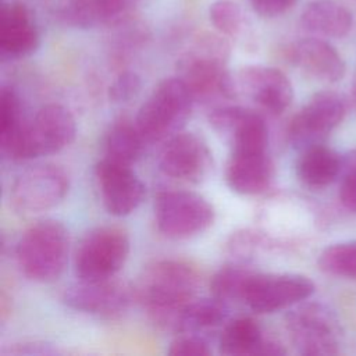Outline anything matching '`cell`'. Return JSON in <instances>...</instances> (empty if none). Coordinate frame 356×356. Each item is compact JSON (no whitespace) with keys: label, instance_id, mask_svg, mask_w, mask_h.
Instances as JSON below:
<instances>
[{"label":"cell","instance_id":"cell-33","mask_svg":"<svg viewBox=\"0 0 356 356\" xmlns=\"http://www.w3.org/2000/svg\"><path fill=\"white\" fill-rule=\"evenodd\" d=\"M40 25L54 17L56 0H13Z\"/></svg>","mask_w":356,"mask_h":356},{"label":"cell","instance_id":"cell-15","mask_svg":"<svg viewBox=\"0 0 356 356\" xmlns=\"http://www.w3.org/2000/svg\"><path fill=\"white\" fill-rule=\"evenodd\" d=\"M95 177L103 206L111 216H129L145 200L146 186L132 165L102 157L95 165Z\"/></svg>","mask_w":356,"mask_h":356},{"label":"cell","instance_id":"cell-34","mask_svg":"<svg viewBox=\"0 0 356 356\" xmlns=\"http://www.w3.org/2000/svg\"><path fill=\"white\" fill-rule=\"evenodd\" d=\"M254 13L266 18H274L286 13L298 0H249Z\"/></svg>","mask_w":356,"mask_h":356},{"label":"cell","instance_id":"cell-1","mask_svg":"<svg viewBox=\"0 0 356 356\" xmlns=\"http://www.w3.org/2000/svg\"><path fill=\"white\" fill-rule=\"evenodd\" d=\"M229 56V40L218 32H202L189 42L177 61V70L196 102L238 96L235 76L228 70Z\"/></svg>","mask_w":356,"mask_h":356},{"label":"cell","instance_id":"cell-24","mask_svg":"<svg viewBox=\"0 0 356 356\" xmlns=\"http://www.w3.org/2000/svg\"><path fill=\"white\" fill-rule=\"evenodd\" d=\"M146 139L135 120L121 117L115 120L104 138V157L132 165L145 153Z\"/></svg>","mask_w":356,"mask_h":356},{"label":"cell","instance_id":"cell-21","mask_svg":"<svg viewBox=\"0 0 356 356\" xmlns=\"http://www.w3.org/2000/svg\"><path fill=\"white\" fill-rule=\"evenodd\" d=\"M288 57L305 74L324 82H338L346 71L345 61L335 47L314 36L293 42Z\"/></svg>","mask_w":356,"mask_h":356},{"label":"cell","instance_id":"cell-3","mask_svg":"<svg viewBox=\"0 0 356 356\" xmlns=\"http://www.w3.org/2000/svg\"><path fill=\"white\" fill-rule=\"evenodd\" d=\"M70 243V232L61 221L40 220L25 229L15 245L18 268L31 281L53 282L68 264Z\"/></svg>","mask_w":356,"mask_h":356},{"label":"cell","instance_id":"cell-7","mask_svg":"<svg viewBox=\"0 0 356 356\" xmlns=\"http://www.w3.org/2000/svg\"><path fill=\"white\" fill-rule=\"evenodd\" d=\"M157 229L170 239L193 238L209 229L216 218L213 204L192 191H160L153 203Z\"/></svg>","mask_w":356,"mask_h":356},{"label":"cell","instance_id":"cell-31","mask_svg":"<svg viewBox=\"0 0 356 356\" xmlns=\"http://www.w3.org/2000/svg\"><path fill=\"white\" fill-rule=\"evenodd\" d=\"M341 175L339 200L348 210L356 213V150L343 159Z\"/></svg>","mask_w":356,"mask_h":356},{"label":"cell","instance_id":"cell-27","mask_svg":"<svg viewBox=\"0 0 356 356\" xmlns=\"http://www.w3.org/2000/svg\"><path fill=\"white\" fill-rule=\"evenodd\" d=\"M209 18L218 33L232 40L250 36V22L242 7L232 0H216L209 7Z\"/></svg>","mask_w":356,"mask_h":356},{"label":"cell","instance_id":"cell-10","mask_svg":"<svg viewBox=\"0 0 356 356\" xmlns=\"http://www.w3.org/2000/svg\"><path fill=\"white\" fill-rule=\"evenodd\" d=\"M313 292L314 284L305 275L256 271L246 286L243 303L257 314H270L296 306Z\"/></svg>","mask_w":356,"mask_h":356},{"label":"cell","instance_id":"cell-35","mask_svg":"<svg viewBox=\"0 0 356 356\" xmlns=\"http://www.w3.org/2000/svg\"><path fill=\"white\" fill-rule=\"evenodd\" d=\"M3 353L7 355H15V356H32V355H57L60 353V350L46 342H19V343H13L11 346H8L6 350H3Z\"/></svg>","mask_w":356,"mask_h":356},{"label":"cell","instance_id":"cell-16","mask_svg":"<svg viewBox=\"0 0 356 356\" xmlns=\"http://www.w3.org/2000/svg\"><path fill=\"white\" fill-rule=\"evenodd\" d=\"M234 76L238 95H245L271 115L282 114L292 103V83L278 68L246 65Z\"/></svg>","mask_w":356,"mask_h":356},{"label":"cell","instance_id":"cell-2","mask_svg":"<svg viewBox=\"0 0 356 356\" xmlns=\"http://www.w3.org/2000/svg\"><path fill=\"white\" fill-rule=\"evenodd\" d=\"M200 274L179 259H159L143 267L135 285V299L149 317L186 305L197 298Z\"/></svg>","mask_w":356,"mask_h":356},{"label":"cell","instance_id":"cell-14","mask_svg":"<svg viewBox=\"0 0 356 356\" xmlns=\"http://www.w3.org/2000/svg\"><path fill=\"white\" fill-rule=\"evenodd\" d=\"M209 122L228 142L231 152L268 150L267 122L253 108L238 104H221L211 108Z\"/></svg>","mask_w":356,"mask_h":356},{"label":"cell","instance_id":"cell-9","mask_svg":"<svg viewBox=\"0 0 356 356\" xmlns=\"http://www.w3.org/2000/svg\"><path fill=\"white\" fill-rule=\"evenodd\" d=\"M68 189L70 175L61 165L38 164L15 178L10 189V204L21 214L43 213L63 202Z\"/></svg>","mask_w":356,"mask_h":356},{"label":"cell","instance_id":"cell-20","mask_svg":"<svg viewBox=\"0 0 356 356\" xmlns=\"http://www.w3.org/2000/svg\"><path fill=\"white\" fill-rule=\"evenodd\" d=\"M135 0H56L54 18L63 25L90 29L122 21Z\"/></svg>","mask_w":356,"mask_h":356},{"label":"cell","instance_id":"cell-11","mask_svg":"<svg viewBox=\"0 0 356 356\" xmlns=\"http://www.w3.org/2000/svg\"><path fill=\"white\" fill-rule=\"evenodd\" d=\"M134 298V286L115 280V277L90 281L78 280L63 293V302L70 309L102 318L122 316Z\"/></svg>","mask_w":356,"mask_h":356},{"label":"cell","instance_id":"cell-19","mask_svg":"<svg viewBox=\"0 0 356 356\" xmlns=\"http://www.w3.org/2000/svg\"><path fill=\"white\" fill-rule=\"evenodd\" d=\"M274 179V163L268 150L231 152L225 181L231 191L239 195H260L266 192Z\"/></svg>","mask_w":356,"mask_h":356},{"label":"cell","instance_id":"cell-13","mask_svg":"<svg viewBox=\"0 0 356 356\" xmlns=\"http://www.w3.org/2000/svg\"><path fill=\"white\" fill-rule=\"evenodd\" d=\"M345 113L346 104L339 93L334 90L317 92L292 117L288 127V138L302 149L320 143L324 136L342 122Z\"/></svg>","mask_w":356,"mask_h":356},{"label":"cell","instance_id":"cell-8","mask_svg":"<svg viewBox=\"0 0 356 356\" xmlns=\"http://www.w3.org/2000/svg\"><path fill=\"white\" fill-rule=\"evenodd\" d=\"M289 338L300 355L330 356L338 353L339 327L334 313L318 302H300L285 316Z\"/></svg>","mask_w":356,"mask_h":356},{"label":"cell","instance_id":"cell-28","mask_svg":"<svg viewBox=\"0 0 356 356\" xmlns=\"http://www.w3.org/2000/svg\"><path fill=\"white\" fill-rule=\"evenodd\" d=\"M26 121L22 115V103L18 92L8 85L0 90V147H8L24 131Z\"/></svg>","mask_w":356,"mask_h":356},{"label":"cell","instance_id":"cell-12","mask_svg":"<svg viewBox=\"0 0 356 356\" xmlns=\"http://www.w3.org/2000/svg\"><path fill=\"white\" fill-rule=\"evenodd\" d=\"M213 154L206 140L193 134L182 132L170 136L161 147L159 167L168 178L199 184L210 172Z\"/></svg>","mask_w":356,"mask_h":356},{"label":"cell","instance_id":"cell-22","mask_svg":"<svg viewBox=\"0 0 356 356\" xmlns=\"http://www.w3.org/2000/svg\"><path fill=\"white\" fill-rule=\"evenodd\" d=\"M305 31L323 38H343L353 25L352 13L334 0L310 1L300 14Z\"/></svg>","mask_w":356,"mask_h":356},{"label":"cell","instance_id":"cell-4","mask_svg":"<svg viewBox=\"0 0 356 356\" xmlns=\"http://www.w3.org/2000/svg\"><path fill=\"white\" fill-rule=\"evenodd\" d=\"M195 102L182 78L178 75L165 78L142 103L135 122L147 143L167 140L184 128Z\"/></svg>","mask_w":356,"mask_h":356},{"label":"cell","instance_id":"cell-6","mask_svg":"<svg viewBox=\"0 0 356 356\" xmlns=\"http://www.w3.org/2000/svg\"><path fill=\"white\" fill-rule=\"evenodd\" d=\"M75 135L76 122L72 113L61 104H46L26 121L19 140L7 159L13 161H28L54 154L70 146Z\"/></svg>","mask_w":356,"mask_h":356},{"label":"cell","instance_id":"cell-32","mask_svg":"<svg viewBox=\"0 0 356 356\" xmlns=\"http://www.w3.org/2000/svg\"><path fill=\"white\" fill-rule=\"evenodd\" d=\"M142 88L140 76L134 71H122L111 82L108 97L114 103H128L135 99Z\"/></svg>","mask_w":356,"mask_h":356},{"label":"cell","instance_id":"cell-30","mask_svg":"<svg viewBox=\"0 0 356 356\" xmlns=\"http://www.w3.org/2000/svg\"><path fill=\"white\" fill-rule=\"evenodd\" d=\"M167 353L171 356H210L211 348L204 337L185 332L171 341Z\"/></svg>","mask_w":356,"mask_h":356},{"label":"cell","instance_id":"cell-5","mask_svg":"<svg viewBox=\"0 0 356 356\" xmlns=\"http://www.w3.org/2000/svg\"><path fill=\"white\" fill-rule=\"evenodd\" d=\"M131 250L125 229L99 225L89 229L74 252V271L78 280H107L124 267Z\"/></svg>","mask_w":356,"mask_h":356},{"label":"cell","instance_id":"cell-26","mask_svg":"<svg viewBox=\"0 0 356 356\" xmlns=\"http://www.w3.org/2000/svg\"><path fill=\"white\" fill-rule=\"evenodd\" d=\"M281 246L278 238L273 236L266 229L243 228L234 232L228 242L227 250L235 261L248 263L263 254L273 252Z\"/></svg>","mask_w":356,"mask_h":356},{"label":"cell","instance_id":"cell-29","mask_svg":"<svg viewBox=\"0 0 356 356\" xmlns=\"http://www.w3.org/2000/svg\"><path fill=\"white\" fill-rule=\"evenodd\" d=\"M317 264L325 274L356 278V239L327 246L320 253Z\"/></svg>","mask_w":356,"mask_h":356},{"label":"cell","instance_id":"cell-25","mask_svg":"<svg viewBox=\"0 0 356 356\" xmlns=\"http://www.w3.org/2000/svg\"><path fill=\"white\" fill-rule=\"evenodd\" d=\"M256 271L246 263L235 261L221 266L210 278V293L224 305L242 300L246 286Z\"/></svg>","mask_w":356,"mask_h":356},{"label":"cell","instance_id":"cell-23","mask_svg":"<svg viewBox=\"0 0 356 356\" xmlns=\"http://www.w3.org/2000/svg\"><path fill=\"white\" fill-rule=\"evenodd\" d=\"M343 159L331 147L314 143L303 147L296 161L298 178L310 188L332 184L342 171Z\"/></svg>","mask_w":356,"mask_h":356},{"label":"cell","instance_id":"cell-17","mask_svg":"<svg viewBox=\"0 0 356 356\" xmlns=\"http://www.w3.org/2000/svg\"><path fill=\"white\" fill-rule=\"evenodd\" d=\"M218 350L225 356H277L286 350L280 341L267 335L249 316L229 320L218 337Z\"/></svg>","mask_w":356,"mask_h":356},{"label":"cell","instance_id":"cell-18","mask_svg":"<svg viewBox=\"0 0 356 356\" xmlns=\"http://www.w3.org/2000/svg\"><path fill=\"white\" fill-rule=\"evenodd\" d=\"M42 25L13 0H1L0 53L4 60L33 54L40 44Z\"/></svg>","mask_w":356,"mask_h":356}]
</instances>
